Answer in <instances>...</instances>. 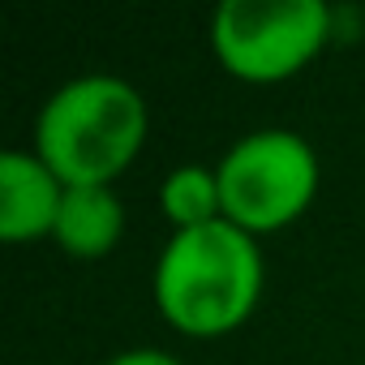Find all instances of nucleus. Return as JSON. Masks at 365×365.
Returning a JSON list of instances; mask_svg holds the SVG:
<instances>
[{"instance_id": "obj_1", "label": "nucleus", "mask_w": 365, "mask_h": 365, "mask_svg": "<svg viewBox=\"0 0 365 365\" xmlns=\"http://www.w3.org/2000/svg\"><path fill=\"white\" fill-rule=\"evenodd\" d=\"M267 262L258 237L215 220L190 232H172L155 258L150 297L159 318L194 339H215L250 322L262 301Z\"/></svg>"}, {"instance_id": "obj_2", "label": "nucleus", "mask_w": 365, "mask_h": 365, "mask_svg": "<svg viewBox=\"0 0 365 365\" xmlns=\"http://www.w3.org/2000/svg\"><path fill=\"white\" fill-rule=\"evenodd\" d=\"M150 133L146 99L116 73H82L48 95L35 116V155L65 185H116Z\"/></svg>"}, {"instance_id": "obj_3", "label": "nucleus", "mask_w": 365, "mask_h": 365, "mask_svg": "<svg viewBox=\"0 0 365 365\" xmlns=\"http://www.w3.org/2000/svg\"><path fill=\"white\" fill-rule=\"evenodd\" d=\"M224 220L250 237L279 232L297 224L318 198V150L297 129H254L237 138L215 163Z\"/></svg>"}, {"instance_id": "obj_4", "label": "nucleus", "mask_w": 365, "mask_h": 365, "mask_svg": "<svg viewBox=\"0 0 365 365\" xmlns=\"http://www.w3.org/2000/svg\"><path fill=\"white\" fill-rule=\"evenodd\" d=\"M331 22L322 0H224L211 18V52L237 82L275 86L318 61Z\"/></svg>"}, {"instance_id": "obj_5", "label": "nucleus", "mask_w": 365, "mask_h": 365, "mask_svg": "<svg viewBox=\"0 0 365 365\" xmlns=\"http://www.w3.org/2000/svg\"><path fill=\"white\" fill-rule=\"evenodd\" d=\"M65 180L35 155V150H5L0 155V241L26 245L56 232Z\"/></svg>"}, {"instance_id": "obj_6", "label": "nucleus", "mask_w": 365, "mask_h": 365, "mask_svg": "<svg viewBox=\"0 0 365 365\" xmlns=\"http://www.w3.org/2000/svg\"><path fill=\"white\" fill-rule=\"evenodd\" d=\"M125 237V202L112 185H69L56 220V250L69 258H108Z\"/></svg>"}, {"instance_id": "obj_7", "label": "nucleus", "mask_w": 365, "mask_h": 365, "mask_svg": "<svg viewBox=\"0 0 365 365\" xmlns=\"http://www.w3.org/2000/svg\"><path fill=\"white\" fill-rule=\"evenodd\" d=\"M159 211L172 224V232H190L202 224L224 220L220 176L207 163H180L159 180Z\"/></svg>"}, {"instance_id": "obj_8", "label": "nucleus", "mask_w": 365, "mask_h": 365, "mask_svg": "<svg viewBox=\"0 0 365 365\" xmlns=\"http://www.w3.org/2000/svg\"><path fill=\"white\" fill-rule=\"evenodd\" d=\"M103 365H185V361L172 356V352H163V348H129V352H116Z\"/></svg>"}]
</instances>
